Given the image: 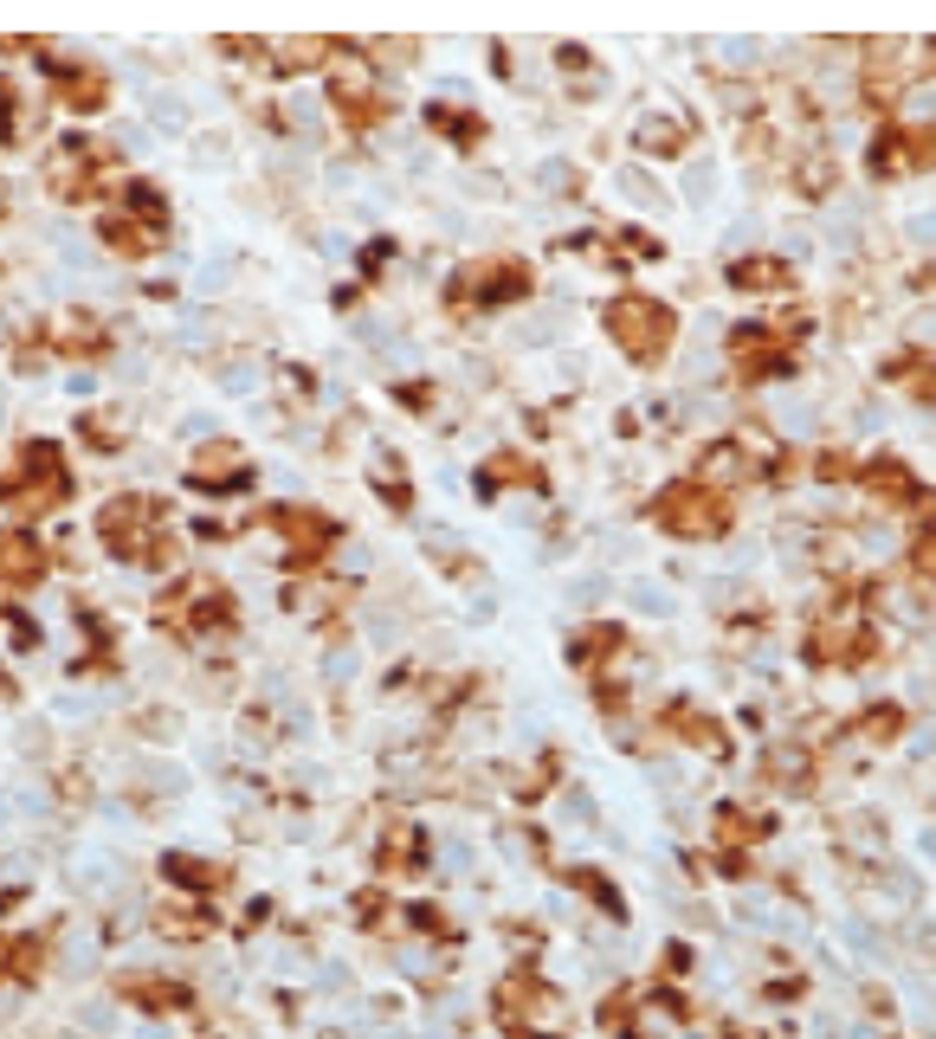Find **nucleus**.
<instances>
[{"instance_id": "obj_17", "label": "nucleus", "mask_w": 936, "mask_h": 1039, "mask_svg": "<svg viewBox=\"0 0 936 1039\" xmlns=\"http://www.w3.org/2000/svg\"><path fill=\"white\" fill-rule=\"evenodd\" d=\"M736 465H743V452H736V446H718V452L704 459V472H711V479H730Z\"/></svg>"}, {"instance_id": "obj_9", "label": "nucleus", "mask_w": 936, "mask_h": 1039, "mask_svg": "<svg viewBox=\"0 0 936 1039\" xmlns=\"http://www.w3.org/2000/svg\"><path fill=\"white\" fill-rule=\"evenodd\" d=\"M272 523L291 536V562H304V555H317L323 543H330V517H310V510H279Z\"/></svg>"}, {"instance_id": "obj_5", "label": "nucleus", "mask_w": 936, "mask_h": 1039, "mask_svg": "<svg viewBox=\"0 0 936 1039\" xmlns=\"http://www.w3.org/2000/svg\"><path fill=\"white\" fill-rule=\"evenodd\" d=\"M46 575V550L26 536V530H7L0 536V581H13V588H33Z\"/></svg>"}, {"instance_id": "obj_10", "label": "nucleus", "mask_w": 936, "mask_h": 1039, "mask_svg": "<svg viewBox=\"0 0 936 1039\" xmlns=\"http://www.w3.org/2000/svg\"><path fill=\"white\" fill-rule=\"evenodd\" d=\"M472 291L478 297H517V291H530V272L510 265V259H491L485 272H472Z\"/></svg>"}, {"instance_id": "obj_7", "label": "nucleus", "mask_w": 936, "mask_h": 1039, "mask_svg": "<svg viewBox=\"0 0 936 1039\" xmlns=\"http://www.w3.org/2000/svg\"><path fill=\"white\" fill-rule=\"evenodd\" d=\"M194 485H246V452L239 446H201V459H194Z\"/></svg>"}, {"instance_id": "obj_12", "label": "nucleus", "mask_w": 936, "mask_h": 1039, "mask_svg": "<svg viewBox=\"0 0 936 1039\" xmlns=\"http://www.w3.org/2000/svg\"><path fill=\"white\" fill-rule=\"evenodd\" d=\"M104 239H110L117 252H130V259H137V252H149V233L130 220V213H110V220H104Z\"/></svg>"}, {"instance_id": "obj_14", "label": "nucleus", "mask_w": 936, "mask_h": 1039, "mask_svg": "<svg viewBox=\"0 0 936 1039\" xmlns=\"http://www.w3.org/2000/svg\"><path fill=\"white\" fill-rule=\"evenodd\" d=\"M517 479H523V485L536 479V472H530L517 452H498V459H491V472H485V485H517Z\"/></svg>"}, {"instance_id": "obj_11", "label": "nucleus", "mask_w": 936, "mask_h": 1039, "mask_svg": "<svg viewBox=\"0 0 936 1039\" xmlns=\"http://www.w3.org/2000/svg\"><path fill=\"white\" fill-rule=\"evenodd\" d=\"M730 284H743V291H775V284H789V265H775V259H743V265H730Z\"/></svg>"}, {"instance_id": "obj_3", "label": "nucleus", "mask_w": 936, "mask_h": 1039, "mask_svg": "<svg viewBox=\"0 0 936 1039\" xmlns=\"http://www.w3.org/2000/svg\"><path fill=\"white\" fill-rule=\"evenodd\" d=\"M723 497L711 485H672L665 497H659V523L665 530H678V536H711V530H723Z\"/></svg>"}, {"instance_id": "obj_6", "label": "nucleus", "mask_w": 936, "mask_h": 1039, "mask_svg": "<svg viewBox=\"0 0 936 1039\" xmlns=\"http://www.w3.org/2000/svg\"><path fill=\"white\" fill-rule=\"evenodd\" d=\"M52 343H59V355H97L110 337H104V323H97L91 310H66V317L52 323Z\"/></svg>"}, {"instance_id": "obj_8", "label": "nucleus", "mask_w": 936, "mask_h": 1039, "mask_svg": "<svg viewBox=\"0 0 936 1039\" xmlns=\"http://www.w3.org/2000/svg\"><path fill=\"white\" fill-rule=\"evenodd\" d=\"M330 104L343 110V123H381V97L362 84V78H330Z\"/></svg>"}, {"instance_id": "obj_13", "label": "nucleus", "mask_w": 936, "mask_h": 1039, "mask_svg": "<svg viewBox=\"0 0 936 1039\" xmlns=\"http://www.w3.org/2000/svg\"><path fill=\"white\" fill-rule=\"evenodd\" d=\"M168 878H188L194 892H214L220 885V872L214 865H201V859H168Z\"/></svg>"}, {"instance_id": "obj_19", "label": "nucleus", "mask_w": 936, "mask_h": 1039, "mask_svg": "<svg viewBox=\"0 0 936 1039\" xmlns=\"http://www.w3.org/2000/svg\"><path fill=\"white\" fill-rule=\"evenodd\" d=\"M0 213H7V188H0Z\"/></svg>"}, {"instance_id": "obj_16", "label": "nucleus", "mask_w": 936, "mask_h": 1039, "mask_svg": "<svg viewBox=\"0 0 936 1039\" xmlns=\"http://www.w3.org/2000/svg\"><path fill=\"white\" fill-rule=\"evenodd\" d=\"M872 491H891V497H911V479H904V465H872Z\"/></svg>"}, {"instance_id": "obj_2", "label": "nucleus", "mask_w": 936, "mask_h": 1039, "mask_svg": "<svg viewBox=\"0 0 936 1039\" xmlns=\"http://www.w3.org/2000/svg\"><path fill=\"white\" fill-rule=\"evenodd\" d=\"M607 337L627 349V355L652 362L659 349L672 343V317H665L652 297H614V304H607Z\"/></svg>"}, {"instance_id": "obj_18", "label": "nucleus", "mask_w": 936, "mask_h": 1039, "mask_svg": "<svg viewBox=\"0 0 936 1039\" xmlns=\"http://www.w3.org/2000/svg\"><path fill=\"white\" fill-rule=\"evenodd\" d=\"M917 568L936 581V536H924V543H917Z\"/></svg>"}, {"instance_id": "obj_4", "label": "nucleus", "mask_w": 936, "mask_h": 1039, "mask_svg": "<svg viewBox=\"0 0 936 1039\" xmlns=\"http://www.w3.org/2000/svg\"><path fill=\"white\" fill-rule=\"evenodd\" d=\"M52 97L66 104V110H104V97H110V78L91 66H52Z\"/></svg>"}, {"instance_id": "obj_15", "label": "nucleus", "mask_w": 936, "mask_h": 1039, "mask_svg": "<svg viewBox=\"0 0 936 1039\" xmlns=\"http://www.w3.org/2000/svg\"><path fill=\"white\" fill-rule=\"evenodd\" d=\"M640 142H647V149H672V155H678V149H685V123H647Z\"/></svg>"}, {"instance_id": "obj_1", "label": "nucleus", "mask_w": 936, "mask_h": 1039, "mask_svg": "<svg viewBox=\"0 0 936 1039\" xmlns=\"http://www.w3.org/2000/svg\"><path fill=\"white\" fill-rule=\"evenodd\" d=\"M97 536L110 543V555H123V562H155V504L149 497H110L104 510H97Z\"/></svg>"}]
</instances>
